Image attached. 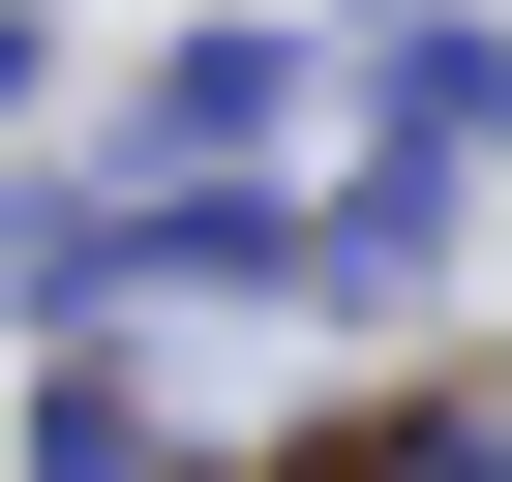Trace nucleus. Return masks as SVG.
Here are the masks:
<instances>
[{
	"mask_svg": "<svg viewBox=\"0 0 512 482\" xmlns=\"http://www.w3.org/2000/svg\"><path fill=\"white\" fill-rule=\"evenodd\" d=\"M241 482H512V452H482L452 392H392V422H332V452H241Z\"/></svg>",
	"mask_w": 512,
	"mask_h": 482,
	"instance_id": "1",
	"label": "nucleus"
}]
</instances>
